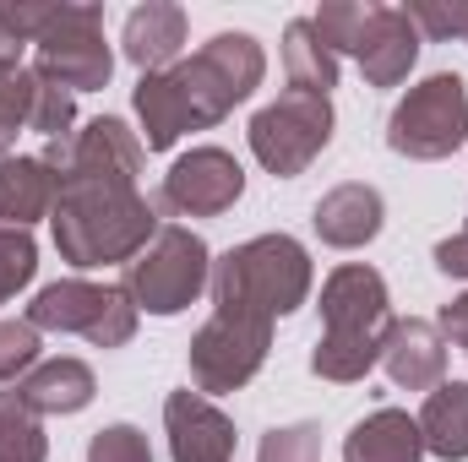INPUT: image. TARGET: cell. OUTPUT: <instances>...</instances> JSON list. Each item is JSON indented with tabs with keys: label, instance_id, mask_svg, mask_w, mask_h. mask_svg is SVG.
Masks as SVG:
<instances>
[{
	"label": "cell",
	"instance_id": "cell-28",
	"mask_svg": "<svg viewBox=\"0 0 468 462\" xmlns=\"http://www.w3.org/2000/svg\"><path fill=\"white\" fill-rule=\"evenodd\" d=\"M256 462H322V430H316V425H283V430H267Z\"/></svg>",
	"mask_w": 468,
	"mask_h": 462
},
{
	"label": "cell",
	"instance_id": "cell-14",
	"mask_svg": "<svg viewBox=\"0 0 468 462\" xmlns=\"http://www.w3.org/2000/svg\"><path fill=\"white\" fill-rule=\"evenodd\" d=\"M354 60H359L370 88H398L414 71V60H420V27H414L409 5H376Z\"/></svg>",
	"mask_w": 468,
	"mask_h": 462
},
{
	"label": "cell",
	"instance_id": "cell-34",
	"mask_svg": "<svg viewBox=\"0 0 468 462\" xmlns=\"http://www.w3.org/2000/svg\"><path fill=\"white\" fill-rule=\"evenodd\" d=\"M463 44H468V5H463Z\"/></svg>",
	"mask_w": 468,
	"mask_h": 462
},
{
	"label": "cell",
	"instance_id": "cell-3",
	"mask_svg": "<svg viewBox=\"0 0 468 462\" xmlns=\"http://www.w3.org/2000/svg\"><path fill=\"white\" fill-rule=\"evenodd\" d=\"M392 332V305H387V283L376 267L349 261L322 283V338L311 353V370L322 381H365L370 364L381 359V343Z\"/></svg>",
	"mask_w": 468,
	"mask_h": 462
},
{
	"label": "cell",
	"instance_id": "cell-7",
	"mask_svg": "<svg viewBox=\"0 0 468 462\" xmlns=\"http://www.w3.org/2000/svg\"><path fill=\"white\" fill-rule=\"evenodd\" d=\"M27 321L38 332H82L93 348H125L136 338V305L120 283H88V278H60L33 294Z\"/></svg>",
	"mask_w": 468,
	"mask_h": 462
},
{
	"label": "cell",
	"instance_id": "cell-31",
	"mask_svg": "<svg viewBox=\"0 0 468 462\" xmlns=\"http://www.w3.org/2000/svg\"><path fill=\"white\" fill-rule=\"evenodd\" d=\"M463 5L468 0H452V5H409V16L431 38H463Z\"/></svg>",
	"mask_w": 468,
	"mask_h": 462
},
{
	"label": "cell",
	"instance_id": "cell-30",
	"mask_svg": "<svg viewBox=\"0 0 468 462\" xmlns=\"http://www.w3.org/2000/svg\"><path fill=\"white\" fill-rule=\"evenodd\" d=\"M88 462H153V446L136 425H110L88 441Z\"/></svg>",
	"mask_w": 468,
	"mask_h": 462
},
{
	"label": "cell",
	"instance_id": "cell-11",
	"mask_svg": "<svg viewBox=\"0 0 468 462\" xmlns=\"http://www.w3.org/2000/svg\"><path fill=\"white\" fill-rule=\"evenodd\" d=\"M272 348V321L256 316H234V310H213V321L191 338V381L197 392L218 397V392H239Z\"/></svg>",
	"mask_w": 468,
	"mask_h": 462
},
{
	"label": "cell",
	"instance_id": "cell-25",
	"mask_svg": "<svg viewBox=\"0 0 468 462\" xmlns=\"http://www.w3.org/2000/svg\"><path fill=\"white\" fill-rule=\"evenodd\" d=\"M33 88H38V77H33V71H22V66H0V158H11L16 131H27V115H33Z\"/></svg>",
	"mask_w": 468,
	"mask_h": 462
},
{
	"label": "cell",
	"instance_id": "cell-33",
	"mask_svg": "<svg viewBox=\"0 0 468 462\" xmlns=\"http://www.w3.org/2000/svg\"><path fill=\"white\" fill-rule=\"evenodd\" d=\"M436 332L468 353V294H458L452 305H441V327H436Z\"/></svg>",
	"mask_w": 468,
	"mask_h": 462
},
{
	"label": "cell",
	"instance_id": "cell-32",
	"mask_svg": "<svg viewBox=\"0 0 468 462\" xmlns=\"http://www.w3.org/2000/svg\"><path fill=\"white\" fill-rule=\"evenodd\" d=\"M436 267H441L447 278H468V224L452 234V239L436 245Z\"/></svg>",
	"mask_w": 468,
	"mask_h": 462
},
{
	"label": "cell",
	"instance_id": "cell-24",
	"mask_svg": "<svg viewBox=\"0 0 468 462\" xmlns=\"http://www.w3.org/2000/svg\"><path fill=\"white\" fill-rule=\"evenodd\" d=\"M370 16H376V0H333V5H322V11L311 16V27L322 33V44H327L333 55H359Z\"/></svg>",
	"mask_w": 468,
	"mask_h": 462
},
{
	"label": "cell",
	"instance_id": "cell-20",
	"mask_svg": "<svg viewBox=\"0 0 468 462\" xmlns=\"http://www.w3.org/2000/svg\"><path fill=\"white\" fill-rule=\"evenodd\" d=\"M420 457H425V441H420V425L403 408H376L344 441V462H420Z\"/></svg>",
	"mask_w": 468,
	"mask_h": 462
},
{
	"label": "cell",
	"instance_id": "cell-27",
	"mask_svg": "<svg viewBox=\"0 0 468 462\" xmlns=\"http://www.w3.org/2000/svg\"><path fill=\"white\" fill-rule=\"evenodd\" d=\"M71 120H77V99L55 82H38L33 88V115H27V131H38L44 142H66L71 136Z\"/></svg>",
	"mask_w": 468,
	"mask_h": 462
},
{
	"label": "cell",
	"instance_id": "cell-2",
	"mask_svg": "<svg viewBox=\"0 0 468 462\" xmlns=\"http://www.w3.org/2000/svg\"><path fill=\"white\" fill-rule=\"evenodd\" d=\"M55 250L71 267H131L158 224V207L136 185H60L55 196Z\"/></svg>",
	"mask_w": 468,
	"mask_h": 462
},
{
	"label": "cell",
	"instance_id": "cell-8",
	"mask_svg": "<svg viewBox=\"0 0 468 462\" xmlns=\"http://www.w3.org/2000/svg\"><path fill=\"white\" fill-rule=\"evenodd\" d=\"M33 77L55 82L66 93H99L115 71V55L104 44V11L99 5H55L49 33L33 44Z\"/></svg>",
	"mask_w": 468,
	"mask_h": 462
},
{
	"label": "cell",
	"instance_id": "cell-17",
	"mask_svg": "<svg viewBox=\"0 0 468 462\" xmlns=\"http://www.w3.org/2000/svg\"><path fill=\"white\" fill-rule=\"evenodd\" d=\"M381 191L376 185H333L322 202H316V234H322V245H333V250H359V245H370L376 234H381Z\"/></svg>",
	"mask_w": 468,
	"mask_h": 462
},
{
	"label": "cell",
	"instance_id": "cell-1",
	"mask_svg": "<svg viewBox=\"0 0 468 462\" xmlns=\"http://www.w3.org/2000/svg\"><path fill=\"white\" fill-rule=\"evenodd\" d=\"M261 77H267V55L250 33H218L191 60H180L158 77H142L131 93L136 120H142V147L164 152L186 131L218 125L234 104H245L261 88Z\"/></svg>",
	"mask_w": 468,
	"mask_h": 462
},
{
	"label": "cell",
	"instance_id": "cell-15",
	"mask_svg": "<svg viewBox=\"0 0 468 462\" xmlns=\"http://www.w3.org/2000/svg\"><path fill=\"white\" fill-rule=\"evenodd\" d=\"M381 364L392 375V386L403 392H436L447 381V338L431 321H392L387 343H381Z\"/></svg>",
	"mask_w": 468,
	"mask_h": 462
},
{
	"label": "cell",
	"instance_id": "cell-19",
	"mask_svg": "<svg viewBox=\"0 0 468 462\" xmlns=\"http://www.w3.org/2000/svg\"><path fill=\"white\" fill-rule=\"evenodd\" d=\"M22 403L44 419V414H82L88 403H93V392H99V381H93V370L82 364V359H44V364H33L27 375H22Z\"/></svg>",
	"mask_w": 468,
	"mask_h": 462
},
{
	"label": "cell",
	"instance_id": "cell-6",
	"mask_svg": "<svg viewBox=\"0 0 468 462\" xmlns=\"http://www.w3.org/2000/svg\"><path fill=\"white\" fill-rule=\"evenodd\" d=\"M468 142V88L458 71H436L420 88H409L398 99V110L387 120V147L420 163L452 158Z\"/></svg>",
	"mask_w": 468,
	"mask_h": 462
},
{
	"label": "cell",
	"instance_id": "cell-13",
	"mask_svg": "<svg viewBox=\"0 0 468 462\" xmlns=\"http://www.w3.org/2000/svg\"><path fill=\"white\" fill-rule=\"evenodd\" d=\"M164 430L175 462H234V419L213 408L202 392H169L164 403Z\"/></svg>",
	"mask_w": 468,
	"mask_h": 462
},
{
	"label": "cell",
	"instance_id": "cell-16",
	"mask_svg": "<svg viewBox=\"0 0 468 462\" xmlns=\"http://www.w3.org/2000/svg\"><path fill=\"white\" fill-rule=\"evenodd\" d=\"M125 60L142 66V77H158L169 66H180V49H186V11L169 5V0H147L125 16Z\"/></svg>",
	"mask_w": 468,
	"mask_h": 462
},
{
	"label": "cell",
	"instance_id": "cell-12",
	"mask_svg": "<svg viewBox=\"0 0 468 462\" xmlns=\"http://www.w3.org/2000/svg\"><path fill=\"white\" fill-rule=\"evenodd\" d=\"M239 191H245V169L234 163L224 147H191L164 174L158 207L180 213V218H218V213H229L239 202Z\"/></svg>",
	"mask_w": 468,
	"mask_h": 462
},
{
	"label": "cell",
	"instance_id": "cell-4",
	"mask_svg": "<svg viewBox=\"0 0 468 462\" xmlns=\"http://www.w3.org/2000/svg\"><path fill=\"white\" fill-rule=\"evenodd\" d=\"M311 299V256L289 234H256L213 261V305L234 316L278 321Z\"/></svg>",
	"mask_w": 468,
	"mask_h": 462
},
{
	"label": "cell",
	"instance_id": "cell-26",
	"mask_svg": "<svg viewBox=\"0 0 468 462\" xmlns=\"http://www.w3.org/2000/svg\"><path fill=\"white\" fill-rule=\"evenodd\" d=\"M38 272V245L27 229H0V305L16 299V289H27Z\"/></svg>",
	"mask_w": 468,
	"mask_h": 462
},
{
	"label": "cell",
	"instance_id": "cell-5",
	"mask_svg": "<svg viewBox=\"0 0 468 462\" xmlns=\"http://www.w3.org/2000/svg\"><path fill=\"white\" fill-rule=\"evenodd\" d=\"M213 283V256H207V239L180 224H164L153 234V245L125 267V294L136 310L147 316H180L202 299V289Z\"/></svg>",
	"mask_w": 468,
	"mask_h": 462
},
{
	"label": "cell",
	"instance_id": "cell-9",
	"mask_svg": "<svg viewBox=\"0 0 468 462\" xmlns=\"http://www.w3.org/2000/svg\"><path fill=\"white\" fill-rule=\"evenodd\" d=\"M327 142H333V104L311 99V93H283L278 104H267L250 120V152L278 180L305 174Z\"/></svg>",
	"mask_w": 468,
	"mask_h": 462
},
{
	"label": "cell",
	"instance_id": "cell-10",
	"mask_svg": "<svg viewBox=\"0 0 468 462\" xmlns=\"http://www.w3.org/2000/svg\"><path fill=\"white\" fill-rule=\"evenodd\" d=\"M44 163L60 185H136L142 174V136L115 115L88 120L66 142L44 147Z\"/></svg>",
	"mask_w": 468,
	"mask_h": 462
},
{
	"label": "cell",
	"instance_id": "cell-22",
	"mask_svg": "<svg viewBox=\"0 0 468 462\" xmlns=\"http://www.w3.org/2000/svg\"><path fill=\"white\" fill-rule=\"evenodd\" d=\"M283 71H289V93L327 99L338 88V55L322 44V33L311 27V16L289 22V33H283Z\"/></svg>",
	"mask_w": 468,
	"mask_h": 462
},
{
	"label": "cell",
	"instance_id": "cell-23",
	"mask_svg": "<svg viewBox=\"0 0 468 462\" xmlns=\"http://www.w3.org/2000/svg\"><path fill=\"white\" fill-rule=\"evenodd\" d=\"M49 441L38 414L22 403V392H0V462H44Z\"/></svg>",
	"mask_w": 468,
	"mask_h": 462
},
{
	"label": "cell",
	"instance_id": "cell-29",
	"mask_svg": "<svg viewBox=\"0 0 468 462\" xmlns=\"http://www.w3.org/2000/svg\"><path fill=\"white\" fill-rule=\"evenodd\" d=\"M38 364V327L22 321H0V381H16Z\"/></svg>",
	"mask_w": 468,
	"mask_h": 462
},
{
	"label": "cell",
	"instance_id": "cell-21",
	"mask_svg": "<svg viewBox=\"0 0 468 462\" xmlns=\"http://www.w3.org/2000/svg\"><path fill=\"white\" fill-rule=\"evenodd\" d=\"M414 425H420L425 452H436V457H447V462H463L468 457V381H441L425 397V408H420Z\"/></svg>",
	"mask_w": 468,
	"mask_h": 462
},
{
	"label": "cell",
	"instance_id": "cell-18",
	"mask_svg": "<svg viewBox=\"0 0 468 462\" xmlns=\"http://www.w3.org/2000/svg\"><path fill=\"white\" fill-rule=\"evenodd\" d=\"M60 180L44 158H0V229H27L55 213Z\"/></svg>",
	"mask_w": 468,
	"mask_h": 462
}]
</instances>
